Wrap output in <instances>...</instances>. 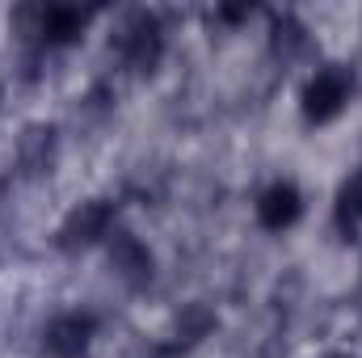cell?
<instances>
[{
	"label": "cell",
	"instance_id": "6da1fadb",
	"mask_svg": "<svg viewBox=\"0 0 362 358\" xmlns=\"http://www.w3.org/2000/svg\"><path fill=\"white\" fill-rule=\"evenodd\" d=\"M13 25H21L25 38H42L47 47H64V42H76L81 38V30L89 25V8H72V4L21 8L13 17Z\"/></svg>",
	"mask_w": 362,
	"mask_h": 358
},
{
	"label": "cell",
	"instance_id": "7a4b0ae2",
	"mask_svg": "<svg viewBox=\"0 0 362 358\" xmlns=\"http://www.w3.org/2000/svg\"><path fill=\"white\" fill-rule=\"evenodd\" d=\"M110 42H114V47H118V55H122L131 68H139V72H152V68H156V59H160V51H165L160 21H156L152 13H144V8L127 13V21L114 30V38H110Z\"/></svg>",
	"mask_w": 362,
	"mask_h": 358
},
{
	"label": "cell",
	"instance_id": "3957f363",
	"mask_svg": "<svg viewBox=\"0 0 362 358\" xmlns=\"http://www.w3.org/2000/svg\"><path fill=\"white\" fill-rule=\"evenodd\" d=\"M110 228H114V202L89 198V202H81V207L64 219V228H59V249H64V253H76V249L97 245V241H110Z\"/></svg>",
	"mask_w": 362,
	"mask_h": 358
},
{
	"label": "cell",
	"instance_id": "277c9868",
	"mask_svg": "<svg viewBox=\"0 0 362 358\" xmlns=\"http://www.w3.org/2000/svg\"><path fill=\"white\" fill-rule=\"evenodd\" d=\"M350 89H354V81H350L346 68H325V72H316V76L308 81V89H303V118H308V122H329V118H337L341 105L350 101Z\"/></svg>",
	"mask_w": 362,
	"mask_h": 358
},
{
	"label": "cell",
	"instance_id": "5b68a950",
	"mask_svg": "<svg viewBox=\"0 0 362 358\" xmlns=\"http://www.w3.org/2000/svg\"><path fill=\"white\" fill-rule=\"evenodd\" d=\"M93 333H97V321L89 312H68V316H55L42 333V346L51 358H85Z\"/></svg>",
	"mask_w": 362,
	"mask_h": 358
},
{
	"label": "cell",
	"instance_id": "8992f818",
	"mask_svg": "<svg viewBox=\"0 0 362 358\" xmlns=\"http://www.w3.org/2000/svg\"><path fill=\"white\" fill-rule=\"evenodd\" d=\"M110 266L118 270L131 287H144V282H152V253H148V245L139 241V236H131V232H110Z\"/></svg>",
	"mask_w": 362,
	"mask_h": 358
},
{
	"label": "cell",
	"instance_id": "52a82bcc",
	"mask_svg": "<svg viewBox=\"0 0 362 358\" xmlns=\"http://www.w3.org/2000/svg\"><path fill=\"white\" fill-rule=\"evenodd\" d=\"M299 211H303V198H299V190H295L291 181L270 185V190L262 194V202H257V219H262V228H270V232L291 228V224L299 219Z\"/></svg>",
	"mask_w": 362,
	"mask_h": 358
},
{
	"label": "cell",
	"instance_id": "ba28073f",
	"mask_svg": "<svg viewBox=\"0 0 362 358\" xmlns=\"http://www.w3.org/2000/svg\"><path fill=\"white\" fill-rule=\"evenodd\" d=\"M51 152H55V131L51 127H30L25 139H21V165L30 173H47Z\"/></svg>",
	"mask_w": 362,
	"mask_h": 358
},
{
	"label": "cell",
	"instance_id": "9c48e42d",
	"mask_svg": "<svg viewBox=\"0 0 362 358\" xmlns=\"http://www.w3.org/2000/svg\"><path fill=\"white\" fill-rule=\"evenodd\" d=\"M358 224H362V169L337 190V228H341L346 236H354Z\"/></svg>",
	"mask_w": 362,
	"mask_h": 358
},
{
	"label": "cell",
	"instance_id": "30bf717a",
	"mask_svg": "<svg viewBox=\"0 0 362 358\" xmlns=\"http://www.w3.org/2000/svg\"><path fill=\"white\" fill-rule=\"evenodd\" d=\"M299 47H303V25L291 21V17H282V21L274 25V51H278V55H295Z\"/></svg>",
	"mask_w": 362,
	"mask_h": 358
},
{
	"label": "cell",
	"instance_id": "8fae6325",
	"mask_svg": "<svg viewBox=\"0 0 362 358\" xmlns=\"http://www.w3.org/2000/svg\"><path fill=\"white\" fill-rule=\"evenodd\" d=\"M219 17L223 21H240V17H249V8H219Z\"/></svg>",
	"mask_w": 362,
	"mask_h": 358
}]
</instances>
